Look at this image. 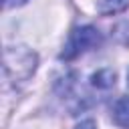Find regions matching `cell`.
Wrapping results in <instances>:
<instances>
[{
  "label": "cell",
  "mask_w": 129,
  "mask_h": 129,
  "mask_svg": "<svg viewBox=\"0 0 129 129\" xmlns=\"http://www.w3.org/2000/svg\"><path fill=\"white\" fill-rule=\"evenodd\" d=\"M22 4H26V0H4V8H16Z\"/></svg>",
  "instance_id": "obj_7"
},
{
  "label": "cell",
  "mask_w": 129,
  "mask_h": 129,
  "mask_svg": "<svg viewBox=\"0 0 129 129\" xmlns=\"http://www.w3.org/2000/svg\"><path fill=\"white\" fill-rule=\"evenodd\" d=\"M129 0H103L101 4V10L103 12H119L123 8H127Z\"/></svg>",
  "instance_id": "obj_5"
},
{
  "label": "cell",
  "mask_w": 129,
  "mask_h": 129,
  "mask_svg": "<svg viewBox=\"0 0 129 129\" xmlns=\"http://www.w3.org/2000/svg\"><path fill=\"white\" fill-rule=\"evenodd\" d=\"M101 44V34L95 26H77L73 28V32L69 34V40L64 42V48L60 52V58L64 60H73L81 54H85L91 48H97Z\"/></svg>",
  "instance_id": "obj_2"
},
{
  "label": "cell",
  "mask_w": 129,
  "mask_h": 129,
  "mask_svg": "<svg viewBox=\"0 0 129 129\" xmlns=\"http://www.w3.org/2000/svg\"><path fill=\"white\" fill-rule=\"evenodd\" d=\"M36 69V54L26 46H8L4 50V75L12 83L26 81Z\"/></svg>",
  "instance_id": "obj_1"
},
{
  "label": "cell",
  "mask_w": 129,
  "mask_h": 129,
  "mask_svg": "<svg viewBox=\"0 0 129 129\" xmlns=\"http://www.w3.org/2000/svg\"><path fill=\"white\" fill-rule=\"evenodd\" d=\"M91 85L97 89H111L115 85V73L111 69H101L91 77Z\"/></svg>",
  "instance_id": "obj_4"
},
{
  "label": "cell",
  "mask_w": 129,
  "mask_h": 129,
  "mask_svg": "<svg viewBox=\"0 0 129 129\" xmlns=\"http://www.w3.org/2000/svg\"><path fill=\"white\" fill-rule=\"evenodd\" d=\"M127 89H129V73H127Z\"/></svg>",
  "instance_id": "obj_8"
},
{
  "label": "cell",
  "mask_w": 129,
  "mask_h": 129,
  "mask_svg": "<svg viewBox=\"0 0 129 129\" xmlns=\"http://www.w3.org/2000/svg\"><path fill=\"white\" fill-rule=\"evenodd\" d=\"M113 121L123 127V129H129V97H121L115 101L113 105Z\"/></svg>",
  "instance_id": "obj_3"
},
{
  "label": "cell",
  "mask_w": 129,
  "mask_h": 129,
  "mask_svg": "<svg viewBox=\"0 0 129 129\" xmlns=\"http://www.w3.org/2000/svg\"><path fill=\"white\" fill-rule=\"evenodd\" d=\"M75 129H97V125H95V121H93V119H87V121H81Z\"/></svg>",
  "instance_id": "obj_6"
}]
</instances>
